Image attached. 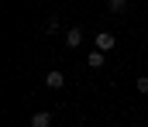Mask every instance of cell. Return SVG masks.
<instances>
[{
    "label": "cell",
    "instance_id": "1",
    "mask_svg": "<svg viewBox=\"0 0 148 127\" xmlns=\"http://www.w3.org/2000/svg\"><path fill=\"white\" fill-rule=\"evenodd\" d=\"M45 86H48V89H62V86H66V76H62L59 69H48V72H45Z\"/></svg>",
    "mask_w": 148,
    "mask_h": 127
},
{
    "label": "cell",
    "instance_id": "2",
    "mask_svg": "<svg viewBox=\"0 0 148 127\" xmlns=\"http://www.w3.org/2000/svg\"><path fill=\"white\" fill-rule=\"evenodd\" d=\"M114 45H117V38H114L110 31H100V35H97V48H100V52H110Z\"/></svg>",
    "mask_w": 148,
    "mask_h": 127
},
{
    "label": "cell",
    "instance_id": "3",
    "mask_svg": "<svg viewBox=\"0 0 148 127\" xmlns=\"http://www.w3.org/2000/svg\"><path fill=\"white\" fill-rule=\"evenodd\" d=\"M79 45H83V31L79 28H69L66 31V48H79Z\"/></svg>",
    "mask_w": 148,
    "mask_h": 127
},
{
    "label": "cell",
    "instance_id": "4",
    "mask_svg": "<svg viewBox=\"0 0 148 127\" xmlns=\"http://www.w3.org/2000/svg\"><path fill=\"white\" fill-rule=\"evenodd\" d=\"M86 65H90V69H103V52H100V48H93V52H90V58H86Z\"/></svg>",
    "mask_w": 148,
    "mask_h": 127
},
{
    "label": "cell",
    "instance_id": "5",
    "mask_svg": "<svg viewBox=\"0 0 148 127\" xmlns=\"http://www.w3.org/2000/svg\"><path fill=\"white\" fill-rule=\"evenodd\" d=\"M124 7H127V0H107V10L110 14H124Z\"/></svg>",
    "mask_w": 148,
    "mask_h": 127
},
{
    "label": "cell",
    "instance_id": "6",
    "mask_svg": "<svg viewBox=\"0 0 148 127\" xmlns=\"http://www.w3.org/2000/svg\"><path fill=\"white\" fill-rule=\"evenodd\" d=\"M55 31H59V21L48 17V21H45V35H55Z\"/></svg>",
    "mask_w": 148,
    "mask_h": 127
},
{
    "label": "cell",
    "instance_id": "7",
    "mask_svg": "<svg viewBox=\"0 0 148 127\" xmlns=\"http://www.w3.org/2000/svg\"><path fill=\"white\" fill-rule=\"evenodd\" d=\"M48 120H52L48 113H35V124H38V127H45V124H48Z\"/></svg>",
    "mask_w": 148,
    "mask_h": 127
},
{
    "label": "cell",
    "instance_id": "8",
    "mask_svg": "<svg viewBox=\"0 0 148 127\" xmlns=\"http://www.w3.org/2000/svg\"><path fill=\"white\" fill-rule=\"evenodd\" d=\"M138 93H148V76H141V79H138Z\"/></svg>",
    "mask_w": 148,
    "mask_h": 127
}]
</instances>
